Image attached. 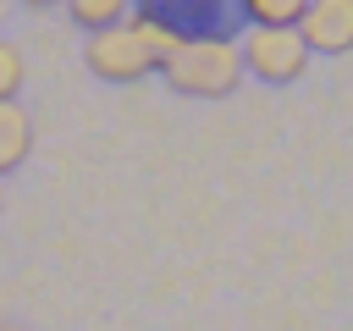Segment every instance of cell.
Listing matches in <instances>:
<instances>
[{"label":"cell","mask_w":353,"mask_h":331,"mask_svg":"<svg viewBox=\"0 0 353 331\" xmlns=\"http://www.w3.org/2000/svg\"><path fill=\"white\" fill-rule=\"evenodd\" d=\"M160 77L188 99H226L243 83V50L226 33H188L160 66Z\"/></svg>","instance_id":"cell-1"},{"label":"cell","mask_w":353,"mask_h":331,"mask_svg":"<svg viewBox=\"0 0 353 331\" xmlns=\"http://www.w3.org/2000/svg\"><path fill=\"white\" fill-rule=\"evenodd\" d=\"M243 72L259 83H298L309 72V44L298 28H248L243 33Z\"/></svg>","instance_id":"cell-2"},{"label":"cell","mask_w":353,"mask_h":331,"mask_svg":"<svg viewBox=\"0 0 353 331\" xmlns=\"http://www.w3.org/2000/svg\"><path fill=\"white\" fill-rule=\"evenodd\" d=\"M83 61H88V72H94V77H105V83H138V77H149V72H154V55L138 44V33L127 28V17H121L116 28L88 33Z\"/></svg>","instance_id":"cell-3"},{"label":"cell","mask_w":353,"mask_h":331,"mask_svg":"<svg viewBox=\"0 0 353 331\" xmlns=\"http://www.w3.org/2000/svg\"><path fill=\"white\" fill-rule=\"evenodd\" d=\"M309 55H347L353 50V0H309L298 17Z\"/></svg>","instance_id":"cell-4"},{"label":"cell","mask_w":353,"mask_h":331,"mask_svg":"<svg viewBox=\"0 0 353 331\" xmlns=\"http://www.w3.org/2000/svg\"><path fill=\"white\" fill-rule=\"evenodd\" d=\"M33 154V121L17 99H0V177H11Z\"/></svg>","instance_id":"cell-5"},{"label":"cell","mask_w":353,"mask_h":331,"mask_svg":"<svg viewBox=\"0 0 353 331\" xmlns=\"http://www.w3.org/2000/svg\"><path fill=\"white\" fill-rule=\"evenodd\" d=\"M127 28H132V33H138V44H143V50L154 55V72H160V66L171 61V50H176V44L188 39V33L176 28V22H165V17H160V11H149V6H138V11L127 17Z\"/></svg>","instance_id":"cell-6"},{"label":"cell","mask_w":353,"mask_h":331,"mask_svg":"<svg viewBox=\"0 0 353 331\" xmlns=\"http://www.w3.org/2000/svg\"><path fill=\"white\" fill-rule=\"evenodd\" d=\"M309 0H237V11L254 22V28H298Z\"/></svg>","instance_id":"cell-7"},{"label":"cell","mask_w":353,"mask_h":331,"mask_svg":"<svg viewBox=\"0 0 353 331\" xmlns=\"http://www.w3.org/2000/svg\"><path fill=\"white\" fill-rule=\"evenodd\" d=\"M127 6H132V0H66L72 22H77V28H88V33H99V28H116V22L127 17Z\"/></svg>","instance_id":"cell-8"},{"label":"cell","mask_w":353,"mask_h":331,"mask_svg":"<svg viewBox=\"0 0 353 331\" xmlns=\"http://www.w3.org/2000/svg\"><path fill=\"white\" fill-rule=\"evenodd\" d=\"M22 77H28V66H22V50H17L11 39H0V99H17Z\"/></svg>","instance_id":"cell-9"},{"label":"cell","mask_w":353,"mask_h":331,"mask_svg":"<svg viewBox=\"0 0 353 331\" xmlns=\"http://www.w3.org/2000/svg\"><path fill=\"white\" fill-rule=\"evenodd\" d=\"M22 6H33V11H44V6H55V0H22Z\"/></svg>","instance_id":"cell-10"},{"label":"cell","mask_w":353,"mask_h":331,"mask_svg":"<svg viewBox=\"0 0 353 331\" xmlns=\"http://www.w3.org/2000/svg\"><path fill=\"white\" fill-rule=\"evenodd\" d=\"M0 331H28V325H11V320H0Z\"/></svg>","instance_id":"cell-11"},{"label":"cell","mask_w":353,"mask_h":331,"mask_svg":"<svg viewBox=\"0 0 353 331\" xmlns=\"http://www.w3.org/2000/svg\"><path fill=\"white\" fill-rule=\"evenodd\" d=\"M6 6H11V0H0V22H6Z\"/></svg>","instance_id":"cell-12"}]
</instances>
